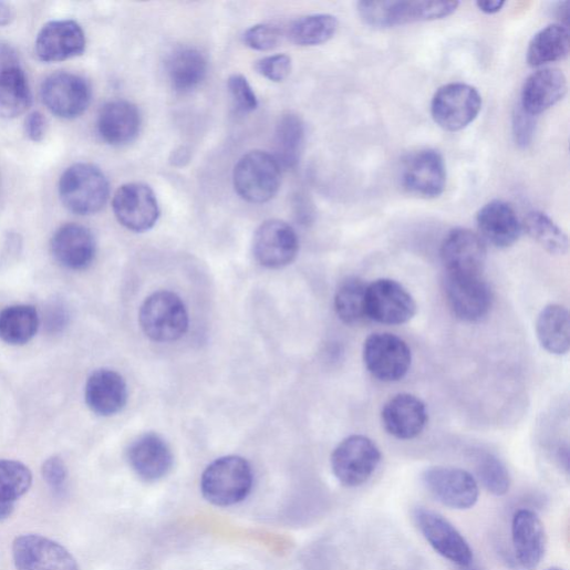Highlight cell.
Segmentation results:
<instances>
[{"label": "cell", "instance_id": "1", "mask_svg": "<svg viewBox=\"0 0 570 570\" xmlns=\"http://www.w3.org/2000/svg\"><path fill=\"white\" fill-rule=\"evenodd\" d=\"M458 2H396V0H373L360 2L357 11L362 21L374 29H391L418 22L443 20L453 15Z\"/></svg>", "mask_w": 570, "mask_h": 570}, {"label": "cell", "instance_id": "2", "mask_svg": "<svg viewBox=\"0 0 570 570\" xmlns=\"http://www.w3.org/2000/svg\"><path fill=\"white\" fill-rule=\"evenodd\" d=\"M60 196L71 213L80 216L94 215L106 205L110 184L99 167L79 163L68 168L62 175Z\"/></svg>", "mask_w": 570, "mask_h": 570}, {"label": "cell", "instance_id": "3", "mask_svg": "<svg viewBox=\"0 0 570 570\" xmlns=\"http://www.w3.org/2000/svg\"><path fill=\"white\" fill-rule=\"evenodd\" d=\"M252 486V468L245 458L238 456H228L214 462L201 479L205 498L221 507L243 501L251 493Z\"/></svg>", "mask_w": 570, "mask_h": 570}, {"label": "cell", "instance_id": "4", "mask_svg": "<svg viewBox=\"0 0 570 570\" xmlns=\"http://www.w3.org/2000/svg\"><path fill=\"white\" fill-rule=\"evenodd\" d=\"M235 187L246 201L263 205L271 201L281 185V166L267 152L252 151L240 158L234 173Z\"/></svg>", "mask_w": 570, "mask_h": 570}, {"label": "cell", "instance_id": "5", "mask_svg": "<svg viewBox=\"0 0 570 570\" xmlns=\"http://www.w3.org/2000/svg\"><path fill=\"white\" fill-rule=\"evenodd\" d=\"M363 361L380 382L396 383L408 373L413 354L402 338L392 333H373L364 341Z\"/></svg>", "mask_w": 570, "mask_h": 570}, {"label": "cell", "instance_id": "6", "mask_svg": "<svg viewBox=\"0 0 570 570\" xmlns=\"http://www.w3.org/2000/svg\"><path fill=\"white\" fill-rule=\"evenodd\" d=\"M382 462V453L373 441L354 435L342 441L331 456L332 471L348 488L365 484Z\"/></svg>", "mask_w": 570, "mask_h": 570}, {"label": "cell", "instance_id": "7", "mask_svg": "<svg viewBox=\"0 0 570 570\" xmlns=\"http://www.w3.org/2000/svg\"><path fill=\"white\" fill-rule=\"evenodd\" d=\"M144 333L157 342L182 338L188 328V314L183 301L174 293L159 291L148 297L139 311Z\"/></svg>", "mask_w": 570, "mask_h": 570}, {"label": "cell", "instance_id": "8", "mask_svg": "<svg viewBox=\"0 0 570 570\" xmlns=\"http://www.w3.org/2000/svg\"><path fill=\"white\" fill-rule=\"evenodd\" d=\"M483 100L479 92L464 83L441 87L432 102V115L436 124L448 132H459L479 115Z\"/></svg>", "mask_w": 570, "mask_h": 570}, {"label": "cell", "instance_id": "9", "mask_svg": "<svg viewBox=\"0 0 570 570\" xmlns=\"http://www.w3.org/2000/svg\"><path fill=\"white\" fill-rule=\"evenodd\" d=\"M413 516L424 538L441 556L460 568L474 561L470 545L443 515L426 507H417Z\"/></svg>", "mask_w": 570, "mask_h": 570}, {"label": "cell", "instance_id": "10", "mask_svg": "<svg viewBox=\"0 0 570 570\" xmlns=\"http://www.w3.org/2000/svg\"><path fill=\"white\" fill-rule=\"evenodd\" d=\"M417 312L413 296L392 279H379L366 288V315L369 320L387 325L411 321Z\"/></svg>", "mask_w": 570, "mask_h": 570}, {"label": "cell", "instance_id": "11", "mask_svg": "<svg viewBox=\"0 0 570 570\" xmlns=\"http://www.w3.org/2000/svg\"><path fill=\"white\" fill-rule=\"evenodd\" d=\"M423 484L441 504L452 509H470L479 499L475 477L460 468L431 467L423 474Z\"/></svg>", "mask_w": 570, "mask_h": 570}, {"label": "cell", "instance_id": "12", "mask_svg": "<svg viewBox=\"0 0 570 570\" xmlns=\"http://www.w3.org/2000/svg\"><path fill=\"white\" fill-rule=\"evenodd\" d=\"M444 157L435 149H421L407 156L402 168V184L411 195L435 199L446 187Z\"/></svg>", "mask_w": 570, "mask_h": 570}, {"label": "cell", "instance_id": "13", "mask_svg": "<svg viewBox=\"0 0 570 570\" xmlns=\"http://www.w3.org/2000/svg\"><path fill=\"white\" fill-rule=\"evenodd\" d=\"M444 291L453 313L465 322H478L487 317L494 303L488 282L480 277L446 274Z\"/></svg>", "mask_w": 570, "mask_h": 570}, {"label": "cell", "instance_id": "14", "mask_svg": "<svg viewBox=\"0 0 570 570\" xmlns=\"http://www.w3.org/2000/svg\"><path fill=\"white\" fill-rule=\"evenodd\" d=\"M441 258L446 274L480 277L486 266L487 249L479 235L457 228L445 238Z\"/></svg>", "mask_w": 570, "mask_h": 570}, {"label": "cell", "instance_id": "15", "mask_svg": "<svg viewBox=\"0 0 570 570\" xmlns=\"http://www.w3.org/2000/svg\"><path fill=\"white\" fill-rule=\"evenodd\" d=\"M118 222L133 232H146L157 222L159 208L153 189L143 183L121 186L113 199Z\"/></svg>", "mask_w": 570, "mask_h": 570}, {"label": "cell", "instance_id": "16", "mask_svg": "<svg viewBox=\"0 0 570 570\" xmlns=\"http://www.w3.org/2000/svg\"><path fill=\"white\" fill-rule=\"evenodd\" d=\"M18 570H79L71 552L59 542L41 535H23L13 543Z\"/></svg>", "mask_w": 570, "mask_h": 570}, {"label": "cell", "instance_id": "17", "mask_svg": "<svg viewBox=\"0 0 570 570\" xmlns=\"http://www.w3.org/2000/svg\"><path fill=\"white\" fill-rule=\"evenodd\" d=\"M91 86L81 76L60 72L49 76L42 86L48 108L61 118L81 116L91 103Z\"/></svg>", "mask_w": 570, "mask_h": 570}, {"label": "cell", "instance_id": "18", "mask_svg": "<svg viewBox=\"0 0 570 570\" xmlns=\"http://www.w3.org/2000/svg\"><path fill=\"white\" fill-rule=\"evenodd\" d=\"M298 251V236L293 228L283 221H267L255 235L253 255L266 268L280 269L290 265Z\"/></svg>", "mask_w": 570, "mask_h": 570}, {"label": "cell", "instance_id": "19", "mask_svg": "<svg viewBox=\"0 0 570 570\" xmlns=\"http://www.w3.org/2000/svg\"><path fill=\"white\" fill-rule=\"evenodd\" d=\"M511 539L517 569L535 570L547 547V535L539 516L530 509L518 510L511 522Z\"/></svg>", "mask_w": 570, "mask_h": 570}, {"label": "cell", "instance_id": "20", "mask_svg": "<svg viewBox=\"0 0 570 570\" xmlns=\"http://www.w3.org/2000/svg\"><path fill=\"white\" fill-rule=\"evenodd\" d=\"M86 39L82 28L74 21H55L40 32L35 51L46 63L62 62L84 53Z\"/></svg>", "mask_w": 570, "mask_h": 570}, {"label": "cell", "instance_id": "21", "mask_svg": "<svg viewBox=\"0 0 570 570\" xmlns=\"http://www.w3.org/2000/svg\"><path fill=\"white\" fill-rule=\"evenodd\" d=\"M382 418L390 435L401 441H411L418 437L426 428L428 412L418 397L400 394L385 405Z\"/></svg>", "mask_w": 570, "mask_h": 570}, {"label": "cell", "instance_id": "22", "mask_svg": "<svg viewBox=\"0 0 570 570\" xmlns=\"http://www.w3.org/2000/svg\"><path fill=\"white\" fill-rule=\"evenodd\" d=\"M480 238L498 249L512 247L520 238L522 226L510 205L495 200L477 214Z\"/></svg>", "mask_w": 570, "mask_h": 570}, {"label": "cell", "instance_id": "23", "mask_svg": "<svg viewBox=\"0 0 570 570\" xmlns=\"http://www.w3.org/2000/svg\"><path fill=\"white\" fill-rule=\"evenodd\" d=\"M567 90V79L560 70H539L526 80L519 105L536 117L559 103Z\"/></svg>", "mask_w": 570, "mask_h": 570}, {"label": "cell", "instance_id": "24", "mask_svg": "<svg viewBox=\"0 0 570 570\" xmlns=\"http://www.w3.org/2000/svg\"><path fill=\"white\" fill-rule=\"evenodd\" d=\"M51 248L56 261L71 270L86 269L96 255V242L92 232L74 224L56 231Z\"/></svg>", "mask_w": 570, "mask_h": 570}, {"label": "cell", "instance_id": "25", "mask_svg": "<svg viewBox=\"0 0 570 570\" xmlns=\"http://www.w3.org/2000/svg\"><path fill=\"white\" fill-rule=\"evenodd\" d=\"M127 457L136 475L146 481L162 479L173 466L170 448L155 434H146L136 439L131 445Z\"/></svg>", "mask_w": 570, "mask_h": 570}, {"label": "cell", "instance_id": "26", "mask_svg": "<svg viewBox=\"0 0 570 570\" xmlns=\"http://www.w3.org/2000/svg\"><path fill=\"white\" fill-rule=\"evenodd\" d=\"M85 398L87 406L99 416L120 413L127 402V388L123 376L108 369L95 371L87 380Z\"/></svg>", "mask_w": 570, "mask_h": 570}, {"label": "cell", "instance_id": "27", "mask_svg": "<svg viewBox=\"0 0 570 570\" xmlns=\"http://www.w3.org/2000/svg\"><path fill=\"white\" fill-rule=\"evenodd\" d=\"M141 123L139 111L134 104L113 101L102 107L97 118V129L106 143L124 145L138 135Z\"/></svg>", "mask_w": 570, "mask_h": 570}, {"label": "cell", "instance_id": "28", "mask_svg": "<svg viewBox=\"0 0 570 570\" xmlns=\"http://www.w3.org/2000/svg\"><path fill=\"white\" fill-rule=\"evenodd\" d=\"M32 104V93L24 71L14 62L0 65V117L15 118Z\"/></svg>", "mask_w": 570, "mask_h": 570}, {"label": "cell", "instance_id": "29", "mask_svg": "<svg viewBox=\"0 0 570 570\" xmlns=\"http://www.w3.org/2000/svg\"><path fill=\"white\" fill-rule=\"evenodd\" d=\"M537 338L541 346L551 354H566L570 348L569 312L559 304L542 309L536 323Z\"/></svg>", "mask_w": 570, "mask_h": 570}, {"label": "cell", "instance_id": "30", "mask_svg": "<svg viewBox=\"0 0 570 570\" xmlns=\"http://www.w3.org/2000/svg\"><path fill=\"white\" fill-rule=\"evenodd\" d=\"M570 51V34L568 28L551 24L538 32L529 43L527 62L532 68L566 59Z\"/></svg>", "mask_w": 570, "mask_h": 570}, {"label": "cell", "instance_id": "31", "mask_svg": "<svg viewBox=\"0 0 570 570\" xmlns=\"http://www.w3.org/2000/svg\"><path fill=\"white\" fill-rule=\"evenodd\" d=\"M172 86L182 93L191 92L206 79L208 63L205 55L194 49H185L172 55L167 64Z\"/></svg>", "mask_w": 570, "mask_h": 570}, {"label": "cell", "instance_id": "32", "mask_svg": "<svg viewBox=\"0 0 570 570\" xmlns=\"http://www.w3.org/2000/svg\"><path fill=\"white\" fill-rule=\"evenodd\" d=\"M304 124L292 113L281 116L276 129V159L281 168H294L301 158L304 145Z\"/></svg>", "mask_w": 570, "mask_h": 570}, {"label": "cell", "instance_id": "33", "mask_svg": "<svg viewBox=\"0 0 570 570\" xmlns=\"http://www.w3.org/2000/svg\"><path fill=\"white\" fill-rule=\"evenodd\" d=\"M40 327L38 310L32 305H13L0 312V339L12 345L31 341Z\"/></svg>", "mask_w": 570, "mask_h": 570}, {"label": "cell", "instance_id": "34", "mask_svg": "<svg viewBox=\"0 0 570 570\" xmlns=\"http://www.w3.org/2000/svg\"><path fill=\"white\" fill-rule=\"evenodd\" d=\"M366 288L367 284L356 277H350L339 286L334 296V309L343 323L356 325L369 320Z\"/></svg>", "mask_w": 570, "mask_h": 570}, {"label": "cell", "instance_id": "35", "mask_svg": "<svg viewBox=\"0 0 570 570\" xmlns=\"http://www.w3.org/2000/svg\"><path fill=\"white\" fill-rule=\"evenodd\" d=\"M522 230L550 255L563 256L569 241L566 234L545 214L532 211L521 224Z\"/></svg>", "mask_w": 570, "mask_h": 570}, {"label": "cell", "instance_id": "36", "mask_svg": "<svg viewBox=\"0 0 570 570\" xmlns=\"http://www.w3.org/2000/svg\"><path fill=\"white\" fill-rule=\"evenodd\" d=\"M338 25V20L329 14L305 17L292 24L290 38L300 46L321 45L334 37Z\"/></svg>", "mask_w": 570, "mask_h": 570}, {"label": "cell", "instance_id": "37", "mask_svg": "<svg viewBox=\"0 0 570 570\" xmlns=\"http://www.w3.org/2000/svg\"><path fill=\"white\" fill-rule=\"evenodd\" d=\"M32 483V471L24 464L0 460V500L14 502L30 490Z\"/></svg>", "mask_w": 570, "mask_h": 570}, {"label": "cell", "instance_id": "38", "mask_svg": "<svg viewBox=\"0 0 570 570\" xmlns=\"http://www.w3.org/2000/svg\"><path fill=\"white\" fill-rule=\"evenodd\" d=\"M477 476L487 491L494 496H505L510 488V475L506 465L495 455L481 453L476 459Z\"/></svg>", "mask_w": 570, "mask_h": 570}, {"label": "cell", "instance_id": "39", "mask_svg": "<svg viewBox=\"0 0 570 570\" xmlns=\"http://www.w3.org/2000/svg\"><path fill=\"white\" fill-rule=\"evenodd\" d=\"M281 31L268 24H260L249 29L243 37L245 43L256 51H270L274 49L281 40Z\"/></svg>", "mask_w": 570, "mask_h": 570}, {"label": "cell", "instance_id": "40", "mask_svg": "<svg viewBox=\"0 0 570 570\" xmlns=\"http://www.w3.org/2000/svg\"><path fill=\"white\" fill-rule=\"evenodd\" d=\"M228 86L236 105L240 111L249 113L257 110V95L245 76L237 74L232 75L229 79Z\"/></svg>", "mask_w": 570, "mask_h": 570}, {"label": "cell", "instance_id": "41", "mask_svg": "<svg viewBox=\"0 0 570 570\" xmlns=\"http://www.w3.org/2000/svg\"><path fill=\"white\" fill-rule=\"evenodd\" d=\"M256 69L269 81L282 82L290 75L292 62L288 55L279 54L260 60Z\"/></svg>", "mask_w": 570, "mask_h": 570}, {"label": "cell", "instance_id": "42", "mask_svg": "<svg viewBox=\"0 0 570 570\" xmlns=\"http://www.w3.org/2000/svg\"><path fill=\"white\" fill-rule=\"evenodd\" d=\"M536 117L528 114L518 105L512 116V134L516 144L521 147H528L535 135Z\"/></svg>", "mask_w": 570, "mask_h": 570}, {"label": "cell", "instance_id": "43", "mask_svg": "<svg viewBox=\"0 0 570 570\" xmlns=\"http://www.w3.org/2000/svg\"><path fill=\"white\" fill-rule=\"evenodd\" d=\"M42 474L44 480L54 493L61 494L64 491L68 480V468L60 457L48 459L43 465Z\"/></svg>", "mask_w": 570, "mask_h": 570}, {"label": "cell", "instance_id": "44", "mask_svg": "<svg viewBox=\"0 0 570 570\" xmlns=\"http://www.w3.org/2000/svg\"><path fill=\"white\" fill-rule=\"evenodd\" d=\"M28 136L34 142H41L46 133V118L40 112L29 115L25 123Z\"/></svg>", "mask_w": 570, "mask_h": 570}, {"label": "cell", "instance_id": "45", "mask_svg": "<svg viewBox=\"0 0 570 570\" xmlns=\"http://www.w3.org/2000/svg\"><path fill=\"white\" fill-rule=\"evenodd\" d=\"M69 321L66 309L61 303H54L50 307L46 317V325L51 332L63 330Z\"/></svg>", "mask_w": 570, "mask_h": 570}, {"label": "cell", "instance_id": "46", "mask_svg": "<svg viewBox=\"0 0 570 570\" xmlns=\"http://www.w3.org/2000/svg\"><path fill=\"white\" fill-rule=\"evenodd\" d=\"M502 0H487V2H477L476 6L480 12L493 15L499 13L505 7Z\"/></svg>", "mask_w": 570, "mask_h": 570}, {"label": "cell", "instance_id": "47", "mask_svg": "<svg viewBox=\"0 0 570 570\" xmlns=\"http://www.w3.org/2000/svg\"><path fill=\"white\" fill-rule=\"evenodd\" d=\"M14 11L6 3L0 2V27L9 25L14 20Z\"/></svg>", "mask_w": 570, "mask_h": 570}, {"label": "cell", "instance_id": "48", "mask_svg": "<svg viewBox=\"0 0 570 570\" xmlns=\"http://www.w3.org/2000/svg\"><path fill=\"white\" fill-rule=\"evenodd\" d=\"M14 510V502L0 500V520L9 518Z\"/></svg>", "mask_w": 570, "mask_h": 570}, {"label": "cell", "instance_id": "49", "mask_svg": "<svg viewBox=\"0 0 570 570\" xmlns=\"http://www.w3.org/2000/svg\"><path fill=\"white\" fill-rule=\"evenodd\" d=\"M460 570H483V569L479 566L474 564V561H473L470 564L460 568Z\"/></svg>", "mask_w": 570, "mask_h": 570}, {"label": "cell", "instance_id": "50", "mask_svg": "<svg viewBox=\"0 0 570 570\" xmlns=\"http://www.w3.org/2000/svg\"><path fill=\"white\" fill-rule=\"evenodd\" d=\"M547 570H563V569H561V568H557V567H553V568H549V569H547Z\"/></svg>", "mask_w": 570, "mask_h": 570}]
</instances>
